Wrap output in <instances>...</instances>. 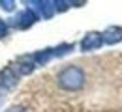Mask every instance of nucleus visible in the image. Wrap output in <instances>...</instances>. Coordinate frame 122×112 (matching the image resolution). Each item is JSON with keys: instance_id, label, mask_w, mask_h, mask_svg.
Wrapping results in <instances>:
<instances>
[{"instance_id": "f257e3e1", "label": "nucleus", "mask_w": 122, "mask_h": 112, "mask_svg": "<svg viewBox=\"0 0 122 112\" xmlns=\"http://www.w3.org/2000/svg\"><path fill=\"white\" fill-rule=\"evenodd\" d=\"M58 86L62 90H68V92H77L85 86V71L77 65H70V67H64L60 73H58Z\"/></svg>"}, {"instance_id": "f03ea898", "label": "nucleus", "mask_w": 122, "mask_h": 112, "mask_svg": "<svg viewBox=\"0 0 122 112\" xmlns=\"http://www.w3.org/2000/svg\"><path fill=\"white\" fill-rule=\"evenodd\" d=\"M36 21H38V13H36L32 8H26V9H23L21 13H17V15H15V19H13V26L21 28V30H26V28H30Z\"/></svg>"}, {"instance_id": "7ed1b4c3", "label": "nucleus", "mask_w": 122, "mask_h": 112, "mask_svg": "<svg viewBox=\"0 0 122 112\" xmlns=\"http://www.w3.org/2000/svg\"><path fill=\"white\" fill-rule=\"evenodd\" d=\"M102 45H103L102 34L100 32H88L85 37H83V41H81V50H85V52L96 50V49H100Z\"/></svg>"}, {"instance_id": "20e7f679", "label": "nucleus", "mask_w": 122, "mask_h": 112, "mask_svg": "<svg viewBox=\"0 0 122 112\" xmlns=\"http://www.w3.org/2000/svg\"><path fill=\"white\" fill-rule=\"evenodd\" d=\"M0 86L4 90H13L17 86V75L11 67H6L0 71Z\"/></svg>"}, {"instance_id": "39448f33", "label": "nucleus", "mask_w": 122, "mask_h": 112, "mask_svg": "<svg viewBox=\"0 0 122 112\" xmlns=\"http://www.w3.org/2000/svg\"><path fill=\"white\" fill-rule=\"evenodd\" d=\"M102 39L107 45L120 43L122 41V26H109V28H105L103 34H102Z\"/></svg>"}, {"instance_id": "423d86ee", "label": "nucleus", "mask_w": 122, "mask_h": 112, "mask_svg": "<svg viewBox=\"0 0 122 112\" xmlns=\"http://www.w3.org/2000/svg\"><path fill=\"white\" fill-rule=\"evenodd\" d=\"M32 6H36V9L41 13L43 19H51V17L55 15V2H49V0H40V2H28Z\"/></svg>"}, {"instance_id": "0eeeda50", "label": "nucleus", "mask_w": 122, "mask_h": 112, "mask_svg": "<svg viewBox=\"0 0 122 112\" xmlns=\"http://www.w3.org/2000/svg\"><path fill=\"white\" fill-rule=\"evenodd\" d=\"M34 69H36V64H34L32 56H23V58H19V62H17V71H19V75H30Z\"/></svg>"}, {"instance_id": "6e6552de", "label": "nucleus", "mask_w": 122, "mask_h": 112, "mask_svg": "<svg viewBox=\"0 0 122 112\" xmlns=\"http://www.w3.org/2000/svg\"><path fill=\"white\" fill-rule=\"evenodd\" d=\"M51 58H53V49H45V50H40V52L32 54V60H34L36 65H45Z\"/></svg>"}, {"instance_id": "1a4fd4ad", "label": "nucleus", "mask_w": 122, "mask_h": 112, "mask_svg": "<svg viewBox=\"0 0 122 112\" xmlns=\"http://www.w3.org/2000/svg\"><path fill=\"white\" fill-rule=\"evenodd\" d=\"M73 50V45L71 43H62L58 45L56 49H53V56H64V54H68V52H71Z\"/></svg>"}, {"instance_id": "9d476101", "label": "nucleus", "mask_w": 122, "mask_h": 112, "mask_svg": "<svg viewBox=\"0 0 122 112\" xmlns=\"http://www.w3.org/2000/svg\"><path fill=\"white\" fill-rule=\"evenodd\" d=\"M0 8L4 11H13L15 9V2L13 0H0Z\"/></svg>"}, {"instance_id": "9b49d317", "label": "nucleus", "mask_w": 122, "mask_h": 112, "mask_svg": "<svg viewBox=\"0 0 122 112\" xmlns=\"http://www.w3.org/2000/svg\"><path fill=\"white\" fill-rule=\"evenodd\" d=\"M70 6H71V2H62V0H56V2H55V9H56V11H66Z\"/></svg>"}, {"instance_id": "f8f14e48", "label": "nucleus", "mask_w": 122, "mask_h": 112, "mask_svg": "<svg viewBox=\"0 0 122 112\" xmlns=\"http://www.w3.org/2000/svg\"><path fill=\"white\" fill-rule=\"evenodd\" d=\"M6 36H8V24H6V21L0 19V37H6Z\"/></svg>"}, {"instance_id": "ddd939ff", "label": "nucleus", "mask_w": 122, "mask_h": 112, "mask_svg": "<svg viewBox=\"0 0 122 112\" xmlns=\"http://www.w3.org/2000/svg\"><path fill=\"white\" fill-rule=\"evenodd\" d=\"M4 112H26L23 107H11V108H8V110H4Z\"/></svg>"}]
</instances>
